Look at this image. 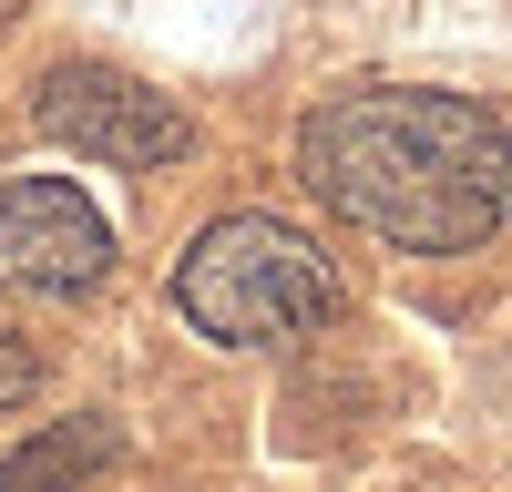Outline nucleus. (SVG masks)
<instances>
[{
	"instance_id": "obj_1",
	"label": "nucleus",
	"mask_w": 512,
	"mask_h": 492,
	"mask_svg": "<svg viewBox=\"0 0 512 492\" xmlns=\"http://www.w3.org/2000/svg\"><path fill=\"white\" fill-rule=\"evenodd\" d=\"M297 175L318 185L349 226L410 246V257H451L482 246L512 205V134L472 93H431V82H359L328 93L297 123Z\"/></svg>"
},
{
	"instance_id": "obj_2",
	"label": "nucleus",
	"mask_w": 512,
	"mask_h": 492,
	"mask_svg": "<svg viewBox=\"0 0 512 492\" xmlns=\"http://www.w3.org/2000/svg\"><path fill=\"white\" fill-rule=\"evenodd\" d=\"M175 298L205 339H236V349H267V339H297V328H318L338 308V277L328 257L297 226L277 216H216L185 267H175Z\"/></svg>"
},
{
	"instance_id": "obj_3",
	"label": "nucleus",
	"mask_w": 512,
	"mask_h": 492,
	"mask_svg": "<svg viewBox=\"0 0 512 492\" xmlns=\"http://www.w3.org/2000/svg\"><path fill=\"white\" fill-rule=\"evenodd\" d=\"M31 123L52 144L72 154H103V164H134V175H154V164H175L195 144V123L154 93V82L134 72H113V62H62V72H41V93H31Z\"/></svg>"
},
{
	"instance_id": "obj_4",
	"label": "nucleus",
	"mask_w": 512,
	"mask_h": 492,
	"mask_svg": "<svg viewBox=\"0 0 512 492\" xmlns=\"http://www.w3.org/2000/svg\"><path fill=\"white\" fill-rule=\"evenodd\" d=\"M103 267H113V236H103V216H93L82 185H62V175L0 185V277L11 287L82 298V287H103Z\"/></svg>"
},
{
	"instance_id": "obj_5",
	"label": "nucleus",
	"mask_w": 512,
	"mask_h": 492,
	"mask_svg": "<svg viewBox=\"0 0 512 492\" xmlns=\"http://www.w3.org/2000/svg\"><path fill=\"white\" fill-rule=\"evenodd\" d=\"M123 451V431L113 421H72V431H41V441H21L11 462H0V492H82L103 462Z\"/></svg>"
},
{
	"instance_id": "obj_6",
	"label": "nucleus",
	"mask_w": 512,
	"mask_h": 492,
	"mask_svg": "<svg viewBox=\"0 0 512 492\" xmlns=\"http://www.w3.org/2000/svg\"><path fill=\"white\" fill-rule=\"evenodd\" d=\"M31 380H41V359H31V339H21V318L0 308V410L31 400Z\"/></svg>"
}]
</instances>
